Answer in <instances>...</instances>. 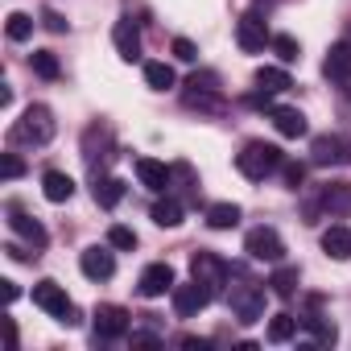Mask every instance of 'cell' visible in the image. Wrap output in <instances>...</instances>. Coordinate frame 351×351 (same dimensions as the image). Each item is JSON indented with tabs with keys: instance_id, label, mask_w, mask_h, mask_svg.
Instances as JSON below:
<instances>
[{
	"instance_id": "cell-1",
	"label": "cell",
	"mask_w": 351,
	"mask_h": 351,
	"mask_svg": "<svg viewBox=\"0 0 351 351\" xmlns=\"http://www.w3.org/2000/svg\"><path fill=\"white\" fill-rule=\"evenodd\" d=\"M281 165H285V153L277 145H269V141H248L236 153V169L244 173V178H252V182H265L269 173H277Z\"/></svg>"
},
{
	"instance_id": "cell-2",
	"label": "cell",
	"mask_w": 351,
	"mask_h": 351,
	"mask_svg": "<svg viewBox=\"0 0 351 351\" xmlns=\"http://www.w3.org/2000/svg\"><path fill=\"white\" fill-rule=\"evenodd\" d=\"M50 136H54V112L46 104H29L21 112V120H13V128H9L13 145H50Z\"/></svg>"
},
{
	"instance_id": "cell-3",
	"label": "cell",
	"mask_w": 351,
	"mask_h": 351,
	"mask_svg": "<svg viewBox=\"0 0 351 351\" xmlns=\"http://www.w3.org/2000/svg\"><path fill=\"white\" fill-rule=\"evenodd\" d=\"M228 306H232V314H236L244 326L261 322V318H265V285L240 277L236 285H228Z\"/></svg>"
},
{
	"instance_id": "cell-4",
	"label": "cell",
	"mask_w": 351,
	"mask_h": 351,
	"mask_svg": "<svg viewBox=\"0 0 351 351\" xmlns=\"http://www.w3.org/2000/svg\"><path fill=\"white\" fill-rule=\"evenodd\" d=\"M34 306H42L50 318H58V322H66V326L79 322V310H75V302L66 298V289H62L58 281H38V285H34Z\"/></svg>"
},
{
	"instance_id": "cell-5",
	"label": "cell",
	"mask_w": 351,
	"mask_h": 351,
	"mask_svg": "<svg viewBox=\"0 0 351 351\" xmlns=\"http://www.w3.org/2000/svg\"><path fill=\"white\" fill-rule=\"evenodd\" d=\"M211 285H203L199 277H191L186 285H173L169 289V302H173V314H178V318H199L207 306H211Z\"/></svg>"
},
{
	"instance_id": "cell-6",
	"label": "cell",
	"mask_w": 351,
	"mask_h": 351,
	"mask_svg": "<svg viewBox=\"0 0 351 351\" xmlns=\"http://www.w3.org/2000/svg\"><path fill=\"white\" fill-rule=\"evenodd\" d=\"M244 252H248V261L281 265V261H285V240L277 236V228H252V232L244 236Z\"/></svg>"
},
{
	"instance_id": "cell-7",
	"label": "cell",
	"mask_w": 351,
	"mask_h": 351,
	"mask_svg": "<svg viewBox=\"0 0 351 351\" xmlns=\"http://www.w3.org/2000/svg\"><path fill=\"white\" fill-rule=\"evenodd\" d=\"M191 273H195L203 285H211V293H219V289L232 281L236 269H232L228 261H219L215 252H195V256H191Z\"/></svg>"
},
{
	"instance_id": "cell-8",
	"label": "cell",
	"mask_w": 351,
	"mask_h": 351,
	"mask_svg": "<svg viewBox=\"0 0 351 351\" xmlns=\"http://www.w3.org/2000/svg\"><path fill=\"white\" fill-rule=\"evenodd\" d=\"M236 42H240L244 54H261V50L273 42V34H269V25H265L261 13H244V17L236 21Z\"/></svg>"
},
{
	"instance_id": "cell-9",
	"label": "cell",
	"mask_w": 351,
	"mask_h": 351,
	"mask_svg": "<svg viewBox=\"0 0 351 351\" xmlns=\"http://www.w3.org/2000/svg\"><path fill=\"white\" fill-rule=\"evenodd\" d=\"M128 310L124 306H95V314H91V326H95V339H124L128 335Z\"/></svg>"
},
{
	"instance_id": "cell-10",
	"label": "cell",
	"mask_w": 351,
	"mask_h": 351,
	"mask_svg": "<svg viewBox=\"0 0 351 351\" xmlns=\"http://www.w3.org/2000/svg\"><path fill=\"white\" fill-rule=\"evenodd\" d=\"M173 285H178L173 269H169L165 261H157V265H149V269L141 273V281H136V293H141V298H165Z\"/></svg>"
},
{
	"instance_id": "cell-11",
	"label": "cell",
	"mask_w": 351,
	"mask_h": 351,
	"mask_svg": "<svg viewBox=\"0 0 351 351\" xmlns=\"http://www.w3.org/2000/svg\"><path fill=\"white\" fill-rule=\"evenodd\" d=\"M136 178H141V186H149L153 195H165V191L173 186V165L153 161V157H136Z\"/></svg>"
},
{
	"instance_id": "cell-12",
	"label": "cell",
	"mask_w": 351,
	"mask_h": 351,
	"mask_svg": "<svg viewBox=\"0 0 351 351\" xmlns=\"http://www.w3.org/2000/svg\"><path fill=\"white\" fill-rule=\"evenodd\" d=\"M351 153H347V141L343 136H335V132H322V136H314V145H310V161L314 165H343Z\"/></svg>"
},
{
	"instance_id": "cell-13",
	"label": "cell",
	"mask_w": 351,
	"mask_h": 351,
	"mask_svg": "<svg viewBox=\"0 0 351 351\" xmlns=\"http://www.w3.org/2000/svg\"><path fill=\"white\" fill-rule=\"evenodd\" d=\"M108 248H112V244H108ZM108 248H99V244L83 248V256H79V269H83V277H91V281H108V277L116 273V256H112Z\"/></svg>"
},
{
	"instance_id": "cell-14",
	"label": "cell",
	"mask_w": 351,
	"mask_h": 351,
	"mask_svg": "<svg viewBox=\"0 0 351 351\" xmlns=\"http://www.w3.org/2000/svg\"><path fill=\"white\" fill-rule=\"evenodd\" d=\"M112 42H116V54H120L124 62H136V58H141V29H136L132 17H120V21H116Z\"/></svg>"
},
{
	"instance_id": "cell-15",
	"label": "cell",
	"mask_w": 351,
	"mask_h": 351,
	"mask_svg": "<svg viewBox=\"0 0 351 351\" xmlns=\"http://www.w3.org/2000/svg\"><path fill=\"white\" fill-rule=\"evenodd\" d=\"M186 104H191V108H211V112H215V108H219V87H215V79H211V75H203V79L195 75V79L186 83Z\"/></svg>"
},
{
	"instance_id": "cell-16",
	"label": "cell",
	"mask_w": 351,
	"mask_h": 351,
	"mask_svg": "<svg viewBox=\"0 0 351 351\" xmlns=\"http://www.w3.org/2000/svg\"><path fill=\"white\" fill-rule=\"evenodd\" d=\"M322 71H326V79H335V83H347V79H351V42H347V38L330 46Z\"/></svg>"
},
{
	"instance_id": "cell-17",
	"label": "cell",
	"mask_w": 351,
	"mask_h": 351,
	"mask_svg": "<svg viewBox=\"0 0 351 351\" xmlns=\"http://www.w3.org/2000/svg\"><path fill=\"white\" fill-rule=\"evenodd\" d=\"M9 228H13V232H17L21 240H29L34 248H46V240H50V236H46V228H42V223H38L34 215H25V211H17V207L9 211Z\"/></svg>"
},
{
	"instance_id": "cell-18",
	"label": "cell",
	"mask_w": 351,
	"mask_h": 351,
	"mask_svg": "<svg viewBox=\"0 0 351 351\" xmlns=\"http://www.w3.org/2000/svg\"><path fill=\"white\" fill-rule=\"evenodd\" d=\"M42 195L50 203H66L75 195V178H71V173H62V169H46L42 173Z\"/></svg>"
},
{
	"instance_id": "cell-19",
	"label": "cell",
	"mask_w": 351,
	"mask_h": 351,
	"mask_svg": "<svg viewBox=\"0 0 351 351\" xmlns=\"http://www.w3.org/2000/svg\"><path fill=\"white\" fill-rule=\"evenodd\" d=\"M269 116H273V128H277L281 136H293V141L306 136V128H310L298 108H269Z\"/></svg>"
},
{
	"instance_id": "cell-20",
	"label": "cell",
	"mask_w": 351,
	"mask_h": 351,
	"mask_svg": "<svg viewBox=\"0 0 351 351\" xmlns=\"http://www.w3.org/2000/svg\"><path fill=\"white\" fill-rule=\"evenodd\" d=\"M322 252L330 256V261H351V232L347 228H326L322 232Z\"/></svg>"
},
{
	"instance_id": "cell-21",
	"label": "cell",
	"mask_w": 351,
	"mask_h": 351,
	"mask_svg": "<svg viewBox=\"0 0 351 351\" xmlns=\"http://www.w3.org/2000/svg\"><path fill=\"white\" fill-rule=\"evenodd\" d=\"M91 195H95V203H99V207H108V211H112V207L124 199V182H120V178H112V173H95Z\"/></svg>"
},
{
	"instance_id": "cell-22",
	"label": "cell",
	"mask_w": 351,
	"mask_h": 351,
	"mask_svg": "<svg viewBox=\"0 0 351 351\" xmlns=\"http://www.w3.org/2000/svg\"><path fill=\"white\" fill-rule=\"evenodd\" d=\"M289 87H293V79H289L285 66H261V71H256V91L277 95V91H289Z\"/></svg>"
},
{
	"instance_id": "cell-23",
	"label": "cell",
	"mask_w": 351,
	"mask_h": 351,
	"mask_svg": "<svg viewBox=\"0 0 351 351\" xmlns=\"http://www.w3.org/2000/svg\"><path fill=\"white\" fill-rule=\"evenodd\" d=\"M149 215H153V223H157V228H178V223H182V203L165 195V199H157V203H153V211H149Z\"/></svg>"
},
{
	"instance_id": "cell-24",
	"label": "cell",
	"mask_w": 351,
	"mask_h": 351,
	"mask_svg": "<svg viewBox=\"0 0 351 351\" xmlns=\"http://www.w3.org/2000/svg\"><path fill=\"white\" fill-rule=\"evenodd\" d=\"M207 223H211L215 232H228V228L240 223V207H236V203H211V207H207Z\"/></svg>"
},
{
	"instance_id": "cell-25",
	"label": "cell",
	"mask_w": 351,
	"mask_h": 351,
	"mask_svg": "<svg viewBox=\"0 0 351 351\" xmlns=\"http://www.w3.org/2000/svg\"><path fill=\"white\" fill-rule=\"evenodd\" d=\"M269 289H273L277 298H293V293H298V269H293V265H277L273 277H269Z\"/></svg>"
},
{
	"instance_id": "cell-26",
	"label": "cell",
	"mask_w": 351,
	"mask_h": 351,
	"mask_svg": "<svg viewBox=\"0 0 351 351\" xmlns=\"http://www.w3.org/2000/svg\"><path fill=\"white\" fill-rule=\"evenodd\" d=\"M145 83H149L153 91H169L173 83H178V75H173L169 62H145Z\"/></svg>"
},
{
	"instance_id": "cell-27",
	"label": "cell",
	"mask_w": 351,
	"mask_h": 351,
	"mask_svg": "<svg viewBox=\"0 0 351 351\" xmlns=\"http://www.w3.org/2000/svg\"><path fill=\"white\" fill-rule=\"evenodd\" d=\"M322 207H326V211H335V215H347V211H351V186L330 182V186L322 191Z\"/></svg>"
},
{
	"instance_id": "cell-28",
	"label": "cell",
	"mask_w": 351,
	"mask_h": 351,
	"mask_svg": "<svg viewBox=\"0 0 351 351\" xmlns=\"http://www.w3.org/2000/svg\"><path fill=\"white\" fill-rule=\"evenodd\" d=\"M298 335V318L293 314H273L269 318V343H289Z\"/></svg>"
},
{
	"instance_id": "cell-29",
	"label": "cell",
	"mask_w": 351,
	"mask_h": 351,
	"mask_svg": "<svg viewBox=\"0 0 351 351\" xmlns=\"http://www.w3.org/2000/svg\"><path fill=\"white\" fill-rule=\"evenodd\" d=\"M5 34H9V42H29L34 38V17L29 13H9Z\"/></svg>"
},
{
	"instance_id": "cell-30",
	"label": "cell",
	"mask_w": 351,
	"mask_h": 351,
	"mask_svg": "<svg viewBox=\"0 0 351 351\" xmlns=\"http://www.w3.org/2000/svg\"><path fill=\"white\" fill-rule=\"evenodd\" d=\"M269 50L289 66V62H298L302 58V46H298V38H289V34H273V42H269Z\"/></svg>"
},
{
	"instance_id": "cell-31",
	"label": "cell",
	"mask_w": 351,
	"mask_h": 351,
	"mask_svg": "<svg viewBox=\"0 0 351 351\" xmlns=\"http://www.w3.org/2000/svg\"><path fill=\"white\" fill-rule=\"evenodd\" d=\"M302 326H306V330L314 335V343H335V339H339L335 322H326L322 314H306V318H302Z\"/></svg>"
},
{
	"instance_id": "cell-32",
	"label": "cell",
	"mask_w": 351,
	"mask_h": 351,
	"mask_svg": "<svg viewBox=\"0 0 351 351\" xmlns=\"http://www.w3.org/2000/svg\"><path fill=\"white\" fill-rule=\"evenodd\" d=\"M29 66H34V75H42V79H58V75H62V66H58V58H54L50 50H34V54H29Z\"/></svg>"
},
{
	"instance_id": "cell-33",
	"label": "cell",
	"mask_w": 351,
	"mask_h": 351,
	"mask_svg": "<svg viewBox=\"0 0 351 351\" xmlns=\"http://www.w3.org/2000/svg\"><path fill=\"white\" fill-rule=\"evenodd\" d=\"M108 244L120 248V252H132V248H136V232L124 228V223H112V228H108Z\"/></svg>"
},
{
	"instance_id": "cell-34",
	"label": "cell",
	"mask_w": 351,
	"mask_h": 351,
	"mask_svg": "<svg viewBox=\"0 0 351 351\" xmlns=\"http://www.w3.org/2000/svg\"><path fill=\"white\" fill-rule=\"evenodd\" d=\"M0 173H5V182H17L21 173H25V161L17 153H5V161H0Z\"/></svg>"
},
{
	"instance_id": "cell-35",
	"label": "cell",
	"mask_w": 351,
	"mask_h": 351,
	"mask_svg": "<svg viewBox=\"0 0 351 351\" xmlns=\"http://www.w3.org/2000/svg\"><path fill=\"white\" fill-rule=\"evenodd\" d=\"M281 178H285V186H289V191H298V186H302V178H306V165L285 161V165H281Z\"/></svg>"
},
{
	"instance_id": "cell-36",
	"label": "cell",
	"mask_w": 351,
	"mask_h": 351,
	"mask_svg": "<svg viewBox=\"0 0 351 351\" xmlns=\"http://www.w3.org/2000/svg\"><path fill=\"white\" fill-rule=\"evenodd\" d=\"M173 58H178V62H195L199 58V46L191 38H173Z\"/></svg>"
},
{
	"instance_id": "cell-37",
	"label": "cell",
	"mask_w": 351,
	"mask_h": 351,
	"mask_svg": "<svg viewBox=\"0 0 351 351\" xmlns=\"http://www.w3.org/2000/svg\"><path fill=\"white\" fill-rule=\"evenodd\" d=\"M42 21H46V29H50V34H66V21H62L54 9H46V13H42Z\"/></svg>"
},
{
	"instance_id": "cell-38",
	"label": "cell",
	"mask_w": 351,
	"mask_h": 351,
	"mask_svg": "<svg viewBox=\"0 0 351 351\" xmlns=\"http://www.w3.org/2000/svg\"><path fill=\"white\" fill-rule=\"evenodd\" d=\"M132 343H136V347H153V343H161V335H153V330H132Z\"/></svg>"
},
{
	"instance_id": "cell-39",
	"label": "cell",
	"mask_w": 351,
	"mask_h": 351,
	"mask_svg": "<svg viewBox=\"0 0 351 351\" xmlns=\"http://www.w3.org/2000/svg\"><path fill=\"white\" fill-rule=\"evenodd\" d=\"M5 330H9V351H17V322L5 318Z\"/></svg>"
},
{
	"instance_id": "cell-40",
	"label": "cell",
	"mask_w": 351,
	"mask_h": 351,
	"mask_svg": "<svg viewBox=\"0 0 351 351\" xmlns=\"http://www.w3.org/2000/svg\"><path fill=\"white\" fill-rule=\"evenodd\" d=\"M21 298V289H17V281H5V302H17Z\"/></svg>"
},
{
	"instance_id": "cell-41",
	"label": "cell",
	"mask_w": 351,
	"mask_h": 351,
	"mask_svg": "<svg viewBox=\"0 0 351 351\" xmlns=\"http://www.w3.org/2000/svg\"><path fill=\"white\" fill-rule=\"evenodd\" d=\"M347 42H351V34H347Z\"/></svg>"
}]
</instances>
